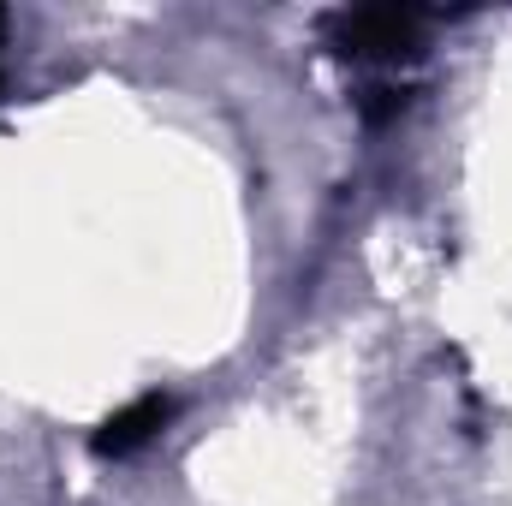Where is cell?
Here are the masks:
<instances>
[{
	"instance_id": "1",
	"label": "cell",
	"mask_w": 512,
	"mask_h": 506,
	"mask_svg": "<svg viewBox=\"0 0 512 506\" xmlns=\"http://www.w3.org/2000/svg\"><path fill=\"white\" fill-rule=\"evenodd\" d=\"M423 24H429L423 12H399V6H364V12H340V18H328L334 48H340V54H358V60H393V54H411Z\"/></svg>"
},
{
	"instance_id": "2",
	"label": "cell",
	"mask_w": 512,
	"mask_h": 506,
	"mask_svg": "<svg viewBox=\"0 0 512 506\" xmlns=\"http://www.w3.org/2000/svg\"><path fill=\"white\" fill-rule=\"evenodd\" d=\"M167 411H173V405H167L161 393L137 399V405H126L120 417H108V423H102L96 447H102V453H131V447H143V441H149V435H155V429L167 423Z\"/></svg>"
},
{
	"instance_id": "3",
	"label": "cell",
	"mask_w": 512,
	"mask_h": 506,
	"mask_svg": "<svg viewBox=\"0 0 512 506\" xmlns=\"http://www.w3.org/2000/svg\"><path fill=\"white\" fill-rule=\"evenodd\" d=\"M0 36H6V12H0Z\"/></svg>"
}]
</instances>
